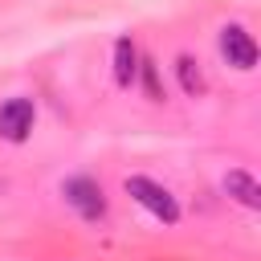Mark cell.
Returning a JSON list of instances; mask_svg holds the SVG:
<instances>
[{
	"instance_id": "obj_2",
	"label": "cell",
	"mask_w": 261,
	"mask_h": 261,
	"mask_svg": "<svg viewBox=\"0 0 261 261\" xmlns=\"http://www.w3.org/2000/svg\"><path fill=\"white\" fill-rule=\"evenodd\" d=\"M61 196H65V204H69L82 220H102V216H106V196H102V188H98L90 175L65 179V184H61Z\"/></svg>"
},
{
	"instance_id": "obj_1",
	"label": "cell",
	"mask_w": 261,
	"mask_h": 261,
	"mask_svg": "<svg viewBox=\"0 0 261 261\" xmlns=\"http://www.w3.org/2000/svg\"><path fill=\"white\" fill-rule=\"evenodd\" d=\"M126 196H130L135 204H143V208H147L155 220H163V224H175V220H179L175 196H171L163 184L147 179V175H130V179H126Z\"/></svg>"
},
{
	"instance_id": "obj_3",
	"label": "cell",
	"mask_w": 261,
	"mask_h": 261,
	"mask_svg": "<svg viewBox=\"0 0 261 261\" xmlns=\"http://www.w3.org/2000/svg\"><path fill=\"white\" fill-rule=\"evenodd\" d=\"M33 118H37L33 98H8V102L0 106V139H8V143H24L29 130H33Z\"/></svg>"
},
{
	"instance_id": "obj_6",
	"label": "cell",
	"mask_w": 261,
	"mask_h": 261,
	"mask_svg": "<svg viewBox=\"0 0 261 261\" xmlns=\"http://www.w3.org/2000/svg\"><path fill=\"white\" fill-rule=\"evenodd\" d=\"M135 73H139V49L130 37H118L114 41V82L126 90V86H135Z\"/></svg>"
},
{
	"instance_id": "obj_7",
	"label": "cell",
	"mask_w": 261,
	"mask_h": 261,
	"mask_svg": "<svg viewBox=\"0 0 261 261\" xmlns=\"http://www.w3.org/2000/svg\"><path fill=\"white\" fill-rule=\"evenodd\" d=\"M175 77H179V86H184V94H188V98H200V94L208 90V82H204L200 65H196L188 53H179V57H175Z\"/></svg>"
},
{
	"instance_id": "obj_5",
	"label": "cell",
	"mask_w": 261,
	"mask_h": 261,
	"mask_svg": "<svg viewBox=\"0 0 261 261\" xmlns=\"http://www.w3.org/2000/svg\"><path fill=\"white\" fill-rule=\"evenodd\" d=\"M224 192H228L237 204H245V208H261V184H257L245 167H232V171L224 175Z\"/></svg>"
},
{
	"instance_id": "obj_8",
	"label": "cell",
	"mask_w": 261,
	"mask_h": 261,
	"mask_svg": "<svg viewBox=\"0 0 261 261\" xmlns=\"http://www.w3.org/2000/svg\"><path fill=\"white\" fill-rule=\"evenodd\" d=\"M135 77H143V90H147V98H151V102H163V90H159L155 61H143V57H139V73H135Z\"/></svg>"
},
{
	"instance_id": "obj_4",
	"label": "cell",
	"mask_w": 261,
	"mask_h": 261,
	"mask_svg": "<svg viewBox=\"0 0 261 261\" xmlns=\"http://www.w3.org/2000/svg\"><path fill=\"white\" fill-rule=\"evenodd\" d=\"M220 53H224L228 65H237V69H253V65H257V45H253V37H249L241 24H224V29H220Z\"/></svg>"
}]
</instances>
